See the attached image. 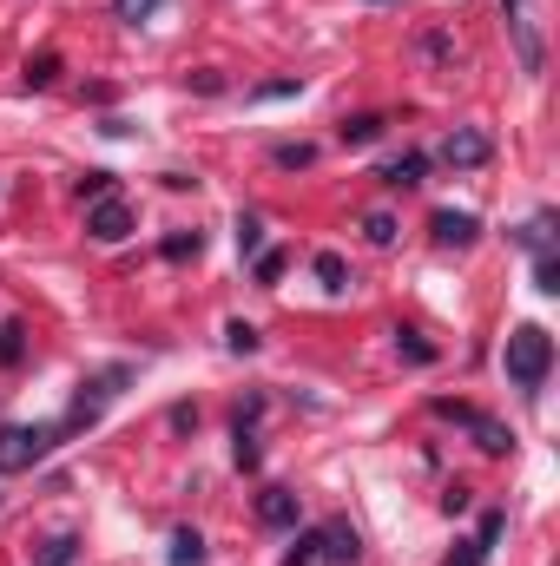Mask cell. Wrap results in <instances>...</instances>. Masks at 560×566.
<instances>
[{
	"label": "cell",
	"mask_w": 560,
	"mask_h": 566,
	"mask_svg": "<svg viewBox=\"0 0 560 566\" xmlns=\"http://www.w3.org/2000/svg\"><path fill=\"white\" fill-rule=\"evenodd\" d=\"M501 369H508L514 389H547V376H554V336L541 330V323H514L508 343H501Z\"/></svg>",
	"instance_id": "1"
},
{
	"label": "cell",
	"mask_w": 560,
	"mask_h": 566,
	"mask_svg": "<svg viewBox=\"0 0 560 566\" xmlns=\"http://www.w3.org/2000/svg\"><path fill=\"white\" fill-rule=\"evenodd\" d=\"M60 422H7L0 428V474H27L60 448Z\"/></svg>",
	"instance_id": "2"
},
{
	"label": "cell",
	"mask_w": 560,
	"mask_h": 566,
	"mask_svg": "<svg viewBox=\"0 0 560 566\" xmlns=\"http://www.w3.org/2000/svg\"><path fill=\"white\" fill-rule=\"evenodd\" d=\"M132 382V369L126 362H112V369H99L93 382H80V395H73V409H66V422H60V435H86V428H99V415L112 409V395Z\"/></svg>",
	"instance_id": "3"
},
{
	"label": "cell",
	"mask_w": 560,
	"mask_h": 566,
	"mask_svg": "<svg viewBox=\"0 0 560 566\" xmlns=\"http://www.w3.org/2000/svg\"><path fill=\"white\" fill-rule=\"evenodd\" d=\"M429 409H435V415H442V422H455V428H468V435H475V448H481V455H508V448H514V435H508V428H501V422H495V415H481V409H468V402H448V395H435Z\"/></svg>",
	"instance_id": "4"
},
{
	"label": "cell",
	"mask_w": 560,
	"mask_h": 566,
	"mask_svg": "<svg viewBox=\"0 0 560 566\" xmlns=\"http://www.w3.org/2000/svg\"><path fill=\"white\" fill-rule=\"evenodd\" d=\"M86 237H93V244H126L132 237V205L119 191H106V198L86 205Z\"/></svg>",
	"instance_id": "5"
},
{
	"label": "cell",
	"mask_w": 560,
	"mask_h": 566,
	"mask_svg": "<svg viewBox=\"0 0 560 566\" xmlns=\"http://www.w3.org/2000/svg\"><path fill=\"white\" fill-rule=\"evenodd\" d=\"M495 158V145H488V132H475V126H455L442 139V165H455V172H475V165H488Z\"/></svg>",
	"instance_id": "6"
},
{
	"label": "cell",
	"mask_w": 560,
	"mask_h": 566,
	"mask_svg": "<svg viewBox=\"0 0 560 566\" xmlns=\"http://www.w3.org/2000/svg\"><path fill=\"white\" fill-rule=\"evenodd\" d=\"M429 231H435V244H442V251H468V244L481 237V218H475V211H435Z\"/></svg>",
	"instance_id": "7"
},
{
	"label": "cell",
	"mask_w": 560,
	"mask_h": 566,
	"mask_svg": "<svg viewBox=\"0 0 560 566\" xmlns=\"http://www.w3.org/2000/svg\"><path fill=\"white\" fill-rule=\"evenodd\" d=\"M356 553H363V540H356L350 520H330V527H317V560H330V566H356Z\"/></svg>",
	"instance_id": "8"
},
{
	"label": "cell",
	"mask_w": 560,
	"mask_h": 566,
	"mask_svg": "<svg viewBox=\"0 0 560 566\" xmlns=\"http://www.w3.org/2000/svg\"><path fill=\"white\" fill-rule=\"evenodd\" d=\"M257 520H264L271 534H290V527H297V494L290 488H264L257 494Z\"/></svg>",
	"instance_id": "9"
},
{
	"label": "cell",
	"mask_w": 560,
	"mask_h": 566,
	"mask_svg": "<svg viewBox=\"0 0 560 566\" xmlns=\"http://www.w3.org/2000/svg\"><path fill=\"white\" fill-rule=\"evenodd\" d=\"M422 172H429V152H402V158H389L376 178H383L389 191H409V185H422Z\"/></svg>",
	"instance_id": "10"
},
{
	"label": "cell",
	"mask_w": 560,
	"mask_h": 566,
	"mask_svg": "<svg viewBox=\"0 0 560 566\" xmlns=\"http://www.w3.org/2000/svg\"><path fill=\"white\" fill-rule=\"evenodd\" d=\"M383 132H389L383 112H356V119H343V126H336V139H343V145H376Z\"/></svg>",
	"instance_id": "11"
},
{
	"label": "cell",
	"mask_w": 560,
	"mask_h": 566,
	"mask_svg": "<svg viewBox=\"0 0 560 566\" xmlns=\"http://www.w3.org/2000/svg\"><path fill=\"white\" fill-rule=\"evenodd\" d=\"M310 270H317L323 290H350V264H343L336 251H317V257H310Z\"/></svg>",
	"instance_id": "12"
},
{
	"label": "cell",
	"mask_w": 560,
	"mask_h": 566,
	"mask_svg": "<svg viewBox=\"0 0 560 566\" xmlns=\"http://www.w3.org/2000/svg\"><path fill=\"white\" fill-rule=\"evenodd\" d=\"M172 566H205V534L198 527H178L172 534Z\"/></svg>",
	"instance_id": "13"
},
{
	"label": "cell",
	"mask_w": 560,
	"mask_h": 566,
	"mask_svg": "<svg viewBox=\"0 0 560 566\" xmlns=\"http://www.w3.org/2000/svg\"><path fill=\"white\" fill-rule=\"evenodd\" d=\"M271 165L277 172H304V165H317V145H304V139L297 145H271Z\"/></svg>",
	"instance_id": "14"
},
{
	"label": "cell",
	"mask_w": 560,
	"mask_h": 566,
	"mask_svg": "<svg viewBox=\"0 0 560 566\" xmlns=\"http://www.w3.org/2000/svg\"><path fill=\"white\" fill-rule=\"evenodd\" d=\"M20 356H27V323H0V362L20 369Z\"/></svg>",
	"instance_id": "15"
},
{
	"label": "cell",
	"mask_w": 560,
	"mask_h": 566,
	"mask_svg": "<svg viewBox=\"0 0 560 566\" xmlns=\"http://www.w3.org/2000/svg\"><path fill=\"white\" fill-rule=\"evenodd\" d=\"M53 79H60V53H33V60H27V86H33V93H47Z\"/></svg>",
	"instance_id": "16"
},
{
	"label": "cell",
	"mask_w": 560,
	"mask_h": 566,
	"mask_svg": "<svg viewBox=\"0 0 560 566\" xmlns=\"http://www.w3.org/2000/svg\"><path fill=\"white\" fill-rule=\"evenodd\" d=\"M297 93H304V79L290 73V79H264V86H251L244 99H257V106H264V99H297Z\"/></svg>",
	"instance_id": "17"
},
{
	"label": "cell",
	"mask_w": 560,
	"mask_h": 566,
	"mask_svg": "<svg viewBox=\"0 0 560 566\" xmlns=\"http://www.w3.org/2000/svg\"><path fill=\"white\" fill-rule=\"evenodd\" d=\"M205 251V231H172L165 237V257H172V264H185V257H198Z\"/></svg>",
	"instance_id": "18"
},
{
	"label": "cell",
	"mask_w": 560,
	"mask_h": 566,
	"mask_svg": "<svg viewBox=\"0 0 560 566\" xmlns=\"http://www.w3.org/2000/svg\"><path fill=\"white\" fill-rule=\"evenodd\" d=\"M534 290H547V297L560 290V257L554 251H534Z\"/></svg>",
	"instance_id": "19"
},
{
	"label": "cell",
	"mask_w": 560,
	"mask_h": 566,
	"mask_svg": "<svg viewBox=\"0 0 560 566\" xmlns=\"http://www.w3.org/2000/svg\"><path fill=\"white\" fill-rule=\"evenodd\" d=\"M73 553H80V540H73V534H53L47 547H40V566H73Z\"/></svg>",
	"instance_id": "20"
},
{
	"label": "cell",
	"mask_w": 560,
	"mask_h": 566,
	"mask_svg": "<svg viewBox=\"0 0 560 566\" xmlns=\"http://www.w3.org/2000/svg\"><path fill=\"white\" fill-rule=\"evenodd\" d=\"M257 251H264V224L244 211V218H238V257H257Z\"/></svg>",
	"instance_id": "21"
},
{
	"label": "cell",
	"mask_w": 560,
	"mask_h": 566,
	"mask_svg": "<svg viewBox=\"0 0 560 566\" xmlns=\"http://www.w3.org/2000/svg\"><path fill=\"white\" fill-rule=\"evenodd\" d=\"M73 191H80V205H93V198H106V191H112V172H80V178H73Z\"/></svg>",
	"instance_id": "22"
},
{
	"label": "cell",
	"mask_w": 560,
	"mask_h": 566,
	"mask_svg": "<svg viewBox=\"0 0 560 566\" xmlns=\"http://www.w3.org/2000/svg\"><path fill=\"white\" fill-rule=\"evenodd\" d=\"M363 237H369V244H396V218H389V211H369Z\"/></svg>",
	"instance_id": "23"
},
{
	"label": "cell",
	"mask_w": 560,
	"mask_h": 566,
	"mask_svg": "<svg viewBox=\"0 0 560 566\" xmlns=\"http://www.w3.org/2000/svg\"><path fill=\"white\" fill-rule=\"evenodd\" d=\"M251 270H257V283L271 290V283L284 277V251H257V257H251Z\"/></svg>",
	"instance_id": "24"
},
{
	"label": "cell",
	"mask_w": 560,
	"mask_h": 566,
	"mask_svg": "<svg viewBox=\"0 0 560 566\" xmlns=\"http://www.w3.org/2000/svg\"><path fill=\"white\" fill-rule=\"evenodd\" d=\"M159 7H165V0H112V14H119V20H132V27H139V20H152Z\"/></svg>",
	"instance_id": "25"
},
{
	"label": "cell",
	"mask_w": 560,
	"mask_h": 566,
	"mask_svg": "<svg viewBox=\"0 0 560 566\" xmlns=\"http://www.w3.org/2000/svg\"><path fill=\"white\" fill-rule=\"evenodd\" d=\"M442 566H488V547H481V540H455V553H448Z\"/></svg>",
	"instance_id": "26"
},
{
	"label": "cell",
	"mask_w": 560,
	"mask_h": 566,
	"mask_svg": "<svg viewBox=\"0 0 560 566\" xmlns=\"http://www.w3.org/2000/svg\"><path fill=\"white\" fill-rule=\"evenodd\" d=\"M501 534H508V514H501V507H488V514H481V534H475V540L495 553V540H501Z\"/></svg>",
	"instance_id": "27"
},
{
	"label": "cell",
	"mask_w": 560,
	"mask_h": 566,
	"mask_svg": "<svg viewBox=\"0 0 560 566\" xmlns=\"http://www.w3.org/2000/svg\"><path fill=\"white\" fill-rule=\"evenodd\" d=\"M224 343L238 349V356H251V349H257V343H264V336H257V330H251V323H224Z\"/></svg>",
	"instance_id": "28"
},
{
	"label": "cell",
	"mask_w": 560,
	"mask_h": 566,
	"mask_svg": "<svg viewBox=\"0 0 560 566\" xmlns=\"http://www.w3.org/2000/svg\"><path fill=\"white\" fill-rule=\"evenodd\" d=\"M396 349H402V356H409V362H435V349L422 343L416 330H396Z\"/></svg>",
	"instance_id": "29"
},
{
	"label": "cell",
	"mask_w": 560,
	"mask_h": 566,
	"mask_svg": "<svg viewBox=\"0 0 560 566\" xmlns=\"http://www.w3.org/2000/svg\"><path fill=\"white\" fill-rule=\"evenodd\" d=\"M284 566H317V527H310V534H297V547H290Z\"/></svg>",
	"instance_id": "30"
},
{
	"label": "cell",
	"mask_w": 560,
	"mask_h": 566,
	"mask_svg": "<svg viewBox=\"0 0 560 566\" xmlns=\"http://www.w3.org/2000/svg\"><path fill=\"white\" fill-rule=\"evenodd\" d=\"M501 7H528V0H501Z\"/></svg>",
	"instance_id": "31"
}]
</instances>
